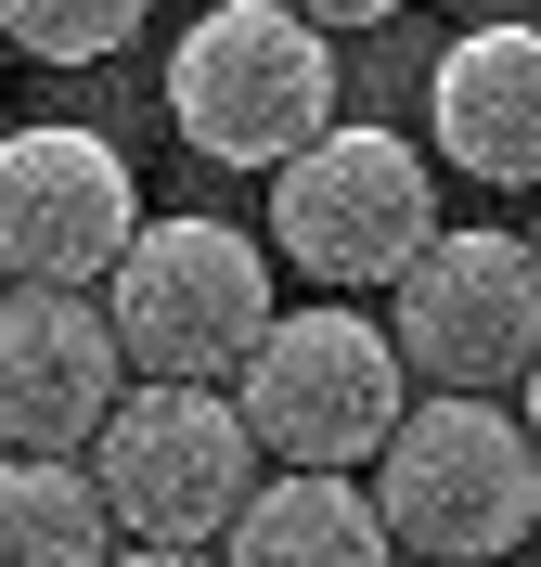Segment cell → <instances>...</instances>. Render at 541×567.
Returning a JSON list of instances; mask_svg holds the SVG:
<instances>
[{
    "mask_svg": "<svg viewBox=\"0 0 541 567\" xmlns=\"http://www.w3.org/2000/svg\"><path fill=\"white\" fill-rule=\"evenodd\" d=\"M374 516L387 555H438V567H503L541 529V452L503 400H399V425L374 439Z\"/></svg>",
    "mask_w": 541,
    "mask_h": 567,
    "instance_id": "6da1fadb",
    "label": "cell"
},
{
    "mask_svg": "<svg viewBox=\"0 0 541 567\" xmlns=\"http://www.w3.org/2000/svg\"><path fill=\"white\" fill-rule=\"evenodd\" d=\"M91 310H104L116 361L129 374H168V388H232V361L258 349V322H271V246L232 233V219H143L116 271L91 284Z\"/></svg>",
    "mask_w": 541,
    "mask_h": 567,
    "instance_id": "7a4b0ae2",
    "label": "cell"
},
{
    "mask_svg": "<svg viewBox=\"0 0 541 567\" xmlns=\"http://www.w3.org/2000/svg\"><path fill=\"white\" fill-rule=\"evenodd\" d=\"M335 104H348L335 39L296 27L284 0H207L168 52V130L207 168H284L310 130H335Z\"/></svg>",
    "mask_w": 541,
    "mask_h": 567,
    "instance_id": "3957f363",
    "label": "cell"
},
{
    "mask_svg": "<svg viewBox=\"0 0 541 567\" xmlns=\"http://www.w3.org/2000/svg\"><path fill=\"white\" fill-rule=\"evenodd\" d=\"M426 233H438V168L426 142L374 130V116H335L271 168V246L323 297H387Z\"/></svg>",
    "mask_w": 541,
    "mask_h": 567,
    "instance_id": "277c9868",
    "label": "cell"
},
{
    "mask_svg": "<svg viewBox=\"0 0 541 567\" xmlns=\"http://www.w3.org/2000/svg\"><path fill=\"white\" fill-rule=\"evenodd\" d=\"M399 400H413V374H399L374 310H271L258 349L232 361V413H246L258 464H323V477H348V464H374Z\"/></svg>",
    "mask_w": 541,
    "mask_h": 567,
    "instance_id": "5b68a950",
    "label": "cell"
},
{
    "mask_svg": "<svg viewBox=\"0 0 541 567\" xmlns=\"http://www.w3.org/2000/svg\"><path fill=\"white\" fill-rule=\"evenodd\" d=\"M77 464H91L116 542H194V555H207V542L232 529V503L258 491V439H246V413H232V388H168V374H129Z\"/></svg>",
    "mask_w": 541,
    "mask_h": 567,
    "instance_id": "8992f818",
    "label": "cell"
},
{
    "mask_svg": "<svg viewBox=\"0 0 541 567\" xmlns=\"http://www.w3.org/2000/svg\"><path fill=\"white\" fill-rule=\"evenodd\" d=\"M387 349H399V374H426L451 400H503L541 361V258H529V233L438 219L413 246V271L387 284Z\"/></svg>",
    "mask_w": 541,
    "mask_h": 567,
    "instance_id": "52a82bcc",
    "label": "cell"
},
{
    "mask_svg": "<svg viewBox=\"0 0 541 567\" xmlns=\"http://www.w3.org/2000/svg\"><path fill=\"white\" fill-rule=\"evenodd\" d=\"M129 233H143V181L104 130H77V116L0 130V284H77L91 297Z\"/></svg>",
    "mask_w": 541,
    "mask_h": 567,
    "instance_id": "ba28073f",
    "label": "cell"
},
{
    "mask_svg": "<svg viewBox=\"0 0 541 567\" xmlns=\"http://www.w3.org/2000/svg\"><path fill=\"white\" fill-rule=\"evenodd\" d=\"M129 361L77 284H0V452H91Z\"/></svg>",
    "mask_w": 541,
    "mask_h": 567,
    "instance_id": "9c48e42d",
    "label": "cell"
},
{
    "mask_svg": "<svg viewBox=\"0 0 541 567\" xmlns=\"http://www.w3.org/2000/svg\"><path fill=\"white\" fill-rule=\"evenodd\" d=\"M426 142L490 194H541V27H465L426 78Z\"/></svg>",
    "mask_w": 541,
    "mask_h": 567,
    "instance_id": "30bf717a",
    "label": "cell"
},
{
    "mask_svg": "<svg viewBox=\"0 0 541 567\" xmlns=\"http://www.w3.org/2000/svg\"><path fill=\"white\" fill-rule=\"evenodd\" d=\"M219 567H387V516L361 477H323V464H271L246 503H232V529L207 542Z\"/></svg>",
    "mask_w": 541,
    "mask_h": 567,
    "instance_id": "8fae6325",
    "label": "cell"
},
{
    "mask_svg": "<svg viewBox=\"0 0 541 567\" xmlns=\"http://www.w3.org/2000/svg\"><path fill=\"white\" fill-rule=\"evenodd\" d=\"M116 516L91 491V464L65 452H0V567H104Z\"/></svg>",
    "mask_w": 541,
    "mask_h": 567,
    "instance_id": "7c38bea8",
    "label": "cell"
},
{
    "mask_svg": "<svg viewBox=\"0 0 541 567\" xmlns=\"http://www.w3.org/2000/svg\"><path fill=\"white\" fill-rule=\"evenodd\" d=\"M155 0H0V39L27 52V65H104L143 39Z\"/></svg>",
    "mask_w": 541,
    "mask_h": 567,
    "instance_id": "4fadbf2b",
    "label": "cell"
},
{
    "mask_svg": "<svg viewBox=\"0 0 541 567\" xmlns=\"http://www.w3.org/2000/svg\"><path fill=\"white\" fill-rule=\"evenodd\" d=\"M296 27H323V39H348V27H387V13H413V0H284Z\"/></svg>",
    "mask_w": 541,
    "mask_h": 567,
    "instance_id": "5bb4252c",
    "label": "cell"
},
{
    "mask_svg": "<svg viewBox=\"0 0 541 567\" xmlns=\"http://www.w3.org/2000/svg\"><path fill=\"white\" fill-rule=\"evenodd\" d=\"M104 567H219V555H194V542H116Z\"/></svg>",
    "mask_w": 541,
    "mask_h": 567,
    "instance_id": "9a60e30c",
    "label": "cell"
},
{
    "mask_svg": "<svg viewBox=\"0 0 541 567\" xmlns=\"http://www.w3.org/2000/svg\"><path fill=\"white\" fill-rule=\"evenodd\" d=\"M516 425H529V452H541V361L516 374Z\"/></svg>",
    "mask_w": 541,
    "mask_h": 567,
    "instance_id": "2e32d148",
    "label": "cell"
},
{
    "mask_svg": "<svg viewBox=\"0 0 541 567\" xmlns=\"http://www.w3.org/2000/svg\"><path fill=\"white\" fill-rule=\"evenodd\" d=\"M529 258H541V219H529Z\"/></svg>",
    "mask_w": 541,
    "mask_h": 567,
    "instance_id": "e0dca14e",
    "label": "cell"
},
{
    "mask_svg": "<svg viewBox=\"0 0 541 567\" xmlns=\"http://www.w3.org/2000/svg\"><path fill=\"white\" fill-rule=\"evenodd\" d=\"M413 567H438V555H413Z\"/></svg>",
    "mask_w": 541,
    "mask_h": 567,
    "instance_id": "ac0fdd59",
    "label": "cell"
}]
</instances>
